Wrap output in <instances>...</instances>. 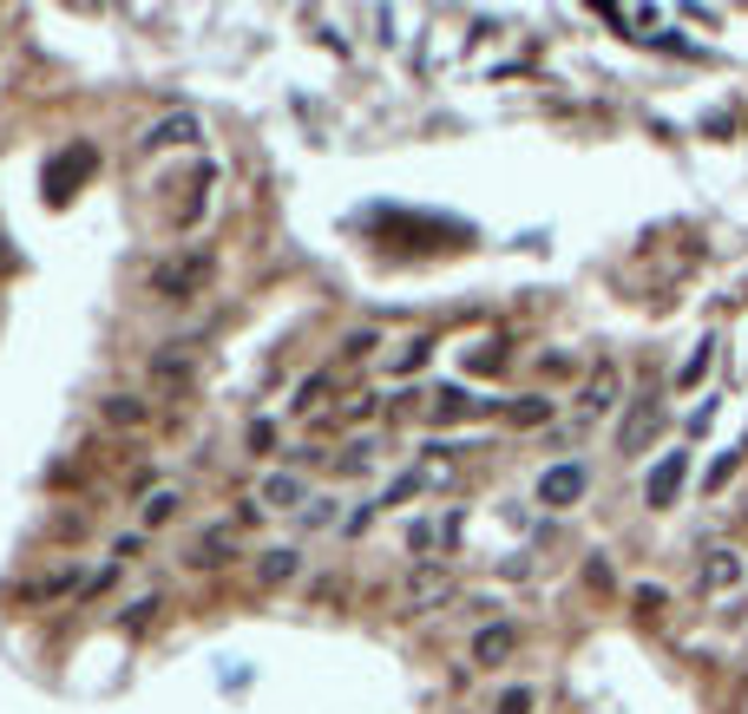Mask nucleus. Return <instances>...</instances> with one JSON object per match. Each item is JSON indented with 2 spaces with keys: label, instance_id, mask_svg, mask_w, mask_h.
<instances>
[{
  "label": "nucleus",
  "instance_id": "1",
  "mask_svg": "<svg viewBox=\"0 0 748 714\" xmlns=\"http://www.w3.org/2000/svg\"><path fill=\"white\" fill-rule=\"evenodd\" d=\"M211 276H218V256H211V249H178V256H158V263H151L145 288L158 302H198V295L211 288Z\"/></svg>",
  "mask_w": 748,
  "mask_h": 714
},
{
  "label": "nucleus",
  "instance_id": "2",
  "mask_svg": "<svg viewBox=\"0 0 748 714\" xmlns=\"http://www.w3.org/2000/svg\"><path fill=\"white\" fill-rule=\"evenodd\" d=\"M447 596H453L447 564H414V577L401 583V610H407V616H421V610H434V603H447Z\"/></svg>",
  "mask_w": 748,
  "mask_h": 714
},
{
  "label": "nucleus",
  "instance_id": "3",
  "mask_svg": "<svg viewBox=\"0 0 748 714\" xmlns=\"http://www.w3.org/2000/svg\"><path fill=\"white\" fill-rule=\"evenodd\" d=\"M585 486H592L585 466H572V459H565V466H545V472H538V504H545V511H572V504L585 499Z\"/></svg>",
  "mask_w": 748,
  "mask_h": 714
},
{
  "label": "nucleus",
  "instance_id": "4",
  "mask_svg": "<svg viewBox=\"0 0 748 714\" xmlns=\"http://www.w3.org/2000/svg\"><path fill=\"white\" fill-rule=\"evenodd\" d=\"M204 139V119L198 112H164V119H151L145 132H139V151H178V144H198Z\"/></svg>",
  "mask_w": 748,
  "mask_h": 714
},
{
  "label": "nucleus",
  "instance_id": "5",
  "mask_svg": "<svg viewBox=\"0 0 748 714\" xmlns=\"http://www.w3.org/2000/svg\"><path fill=\"white\" fill-rule=\"evenodd\" d=\"M230 558H236V531H230V524L198 531V538H191V551H184V564H191V571H224Z\"/></svg>",
  "mask_w": 748,
  "mask_h": 714
},
{
  "label": "nucleus",
  "instance_id": "6",
  "mask_svg": "<svg viewBox=\"0 0 748 714\" xmlns=\"http://www.w3.org/2000/svg\"><path fill=\"white\" fill-rule=\"evenodd\" d=\"M309 504V479L302 472H270L256 486V511H302Z\"/></svg>",
  "mask_w": 748,
  "mask_h": 714
},
{
  "label": "nucleus",
  "instance_id": "7",
  "mask_svg": "<svg viewBox=\"0 0 748 714\" xmlns=\"http://www.w3.org/2000/svg\"><path fill=\"white\" fill-rule=\"evenodd\" d=\"M683 472H689V452H664V459H657V472L644 479V504H650V511L676 504V486H683Z\"/></svg>",
  "mask_w": 748,
  "mask_h": 714
},
{
  "label": "nucleus",
  "instance_id": "8",
  "mask_svg": "<svg viewBox=\"0 0 748 714\" xmlns=\"http://www.w3.org/2000/svg\"><path fill=\"white\" fill-rule=\"evenodd\" d=\"M617 394H624V367H617V360H598V374L585 380L578 407H585V414H610V407H617Z\"/></svg>",
  "mask_w": 748,
  "mask_h": 714
},
{
  "label": "nucleus",
  "instance_id": "9",
  "mask_svg": "<svg viewBox=\"0 0 748 714\" xmlns=\"http://www.w3.org/2000/svg\"><path fill=\"white\" fill-rule=\"evenodd\" d=\"M513 649H519V630H513V623H493V630L473 636V662H479V669H499Z\"/></svg>",
  "mask_w": 748,
  "mask_h": 714
},
{
  "label": "nucleus",
  "instance_id": "10",
  "mask_svg": "<svg viewBox=\"0 0 748 714\" xmlns=\"http://www.w3.org/2000/svg\"><path fill=\"white\" fill-rule=\"evenodd\" d=\"M73 590H79V564H60V571H47L40 583H27L20 603H53V596H73Z\"/></svg>",
  "mask_w": 748,
  "mask_h": 714
},
{
  "label": "nucleus",
  "instance_id": "11",
  "mask_svg": "<svg viewBox=\"0 0 748 714\" xmlns=\"http://www.w3.org/2000/svg\"><path fill=\"white\" fill-rule=\"evenodd\" d=\"M296 571H302L296 544H276V551H263V558H256V583H270V590H276V583H290Z\"/></svg>",
  "mask_w": 748,
  "mask_h": 714
},
{
  "label": "nucleus",
  "instance_id": "12",
  "mask_svg": "<svg viewBox=\"0 0 748 714\" xmlns=\"http://www.w3.org/2000/svg\"><path fill=\"white\" fill-rule=\"evenodd\" d=\"M99 420H112V427H145L151 407L139 394H105V400H99Z\"/></svg>",
  "mask_w": 748,
  "mask_h": 714
},
{
  "label": "nucleus",
  "instance_id": "13",
  "mask_svg": "<svg viewBox=\"0 0 748 714\" xmlns=\"http://www.w3.org/2000/svg\"><path fill=\"white\" fill-rule=\"evenodd\" d=\"M650 427H657V400H637V407H630V420L617 427V452H637V446L650 439Z\"/></svg>",
  "mask_w": 748,
  "mask_h": 714
},
{
  "label": "nucleus",
  "instance_id": "14",
  "mask_svg": "<svg viewBox=\"0 0 748 714\" xmlns=\"http://www.w3.org/2000/svg\"><path fill=\"white\" fill-rule=\"evenodd\" d=\"M191 380V355L184 348H158L151 355V387H184Z\"/></svg>",
  "mask_w": 748,
  "mask_h": 714
},
{
  "label": "nucleus",
  "instance_id": "15",
  "mask_svg": "<svg viewBox=\"0 0 748 714\" xmlns=\"http://www.w3.org/2000/svg\"><path fill=\"white\" fill-rule=\"evenodd\" d=\"M742 577V558L736 551H709V564H702V590H729Z\"/></svg>",
  "mask_w": 748,
  "mask_h": 714
},
{
  "label": "nucleus",
  "instance_id": "16",
  "mask_svg": "<svg viewBox=\"0 0 748 714\" xmlns=\"http://www.w3.org/2000/svg\"><path fill=\"white\" fill-rule=\"evenodd\" d=\"M178 504H184V492H171V486H164V492H151V499H145V511H139V524H145V531H158V524H171V518H178Z\"/></svg>",
  "mask_w": 748,
  "mask_h": 714
},
{
  "label": "nucleus",
  "instance_id": "17",
  "mask_svg": "<svg viewBox=\"0 0 748 714\" xmlns=\"http://www.w3.org/2000/svg\"><path fill=\"white\" fill-rule=\"evenodd\" d=\"M506 420H513V427H538V420H552V394H519V400L506 407Z\"/></svg>",
  "mask_w": 748,
  "mask_h": 714
},
{
  "label": "nucleus",
  "instance_id": "18",
  "mask_svg": "<svg viewBox=\"0 0 748 714\" xmlns=\"http://www.w3.org/2000/svg\"><path fill=\"white\" fill-rule=\"evenodd\" d=\"M709 360H716V335H702V341H696V355L683 360V374H676V380H683V387H696V380L709 374Z\"/></svg>",
  "mask_w": 748,
  "mask_h": 714
},
{
  "label": "nucleus",
  "instance_id": "19",
  "mask_svg": "<svg viewBox=\"0 0 748 714\" xmlns=\"http://www.w3.org/2000/svg\"><path fill=\"white\" fill-rule=\"evenodd\" d=\"M459 414H466V394L459 387H441L434 394V420H459Z\"/></svg>",
  "mask_w": 748,
  "mask_h": 714
},
{
  "label": "nucleus",
  "instance_id": "20",
  "mask_svg": "<svg viewBox=\"0 0 748 714\" xmlns=\"http://www.w3.org/2000/svg\"><path fill=\"white\" fill-rule=\"evenodd\" d=\"M532 702H538L532 688H506V695L493 702V714H532Z\"/></svg>",
  "mask_w": 748,
  "mask_h": 714
},
{
  "label": "nucleus",
  "instance_id": "21",
  "mask_svg": "<svg viewBox=\"0 0 748 714\" xmlns=\"http://www.w3.org/2000/svg\"><path fill=\"white\" fill-rule=\"evenodd\" d=\"M328 518H335V499H309V504H302V531H322Z\"/></svg>",
  "mask_w": 748,
  "mask_h": 714
},
{
  "label": "nucleus",
  "instance_id": "22",
  "mask_svg": "<svg viewBox=\"0 0 748 714\" xmlns=\"http://www.w3.org/2000/svg\"><path fill=\"white\" fill-rule=\"evenodd\" d=\"M374 414H381V394H362V400L342 414V427H362V420H374Z\"/></svg>",
  "mask_w": 748,
  "mask_h": 714
},
{
  "label": "nucleus",
  "instance_id": "23",
  "mask_svg": "<svg viewBox=\"0 0 748 714\" xmlns=\"http://www.w3.org/2000/svg\"><path fill=\"white\" fill-rule=\"evenodd\" d=\"M374 341H381L374 328H362V335H348V341H342V360H362V355H374Z\"/></svg>",
  "mask_w": 748,
  "mask_h": 714
},
{
  "label": "nucleus",
  "instance_id": "24",
  "mask_svg": "<svg viewBox=\"0 0 748 714\" xmlns=\"http://www.w3.org/2000/svg\"><path fill=\"white\" fill-rule=\"evenodd\" d=\"M427 348H434V341H407V348H401V360H394V374H414V367L427 360Z\"/></svg>",
  "mask_w": 748,
  "mask_h": 714
},
{
  "label": "nucleus",
  "instance_id": "25",
  "mask_svg": "<svg viewBox=\"0 0 748 714\" xmlns=\"http://www.w3.org/2000/svg\"><path fill=\"white\" fill-rule=\"evenodd\" d=\"M270 439H276V427H270V420H256V427H250V452H270Z\"/></svg>",
  "mask_w": 748,
  "mask_h": 714
}]
</instances>
